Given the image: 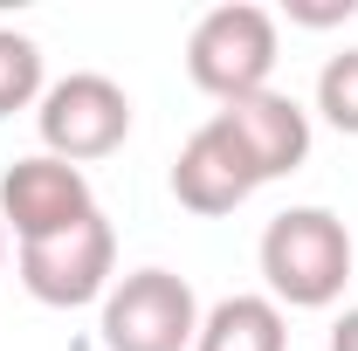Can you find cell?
Returning <instances> with one entry per match:
<instances>
[{
  "mask_svg": "<svg viewBox=\"0 0 358 351\" xmlns=\"http://www.w3.org/2000/svg\"><path fill=\"white\" fill-rule=\"evenodd\" d=\"M352 234L331 207H289V214L268 220L262 234V275H268V296L289 310H324L345 296L352 282Z\"/></svg>",
  "mask_w": 358,
  "mask_h": 351,
  "instance_id": "6da1fadb",
  "label": "cell"
},
{
  "mask_svg": "<svg viewBox=\"0 0 358 351\" xmlns=\"http://www.w3.org/2000/svg\"><path fill=\"white\" fill-rule=\"evenodd\" d=\"M268 69H275V14L255 0H227L200 14V28L186 35V76L221 103L268 89Z\"/></svg>",
  "mask_w": 358,
  "mask_h": 351,
  "instance_id": "7a4b0ae2",
  "label": "cell"
},
{
  "mask_svg": "<svg viewBox=\"0 0 358 351\" xmlns=\"http://www.w3.org/2000/svg\"><path fill=\"white\" fill-rule=\"evenodd\" d=\"M200 338L193 282L173 268H138L103 296V351H186Z\"/></svg>",
  "mask_w": 358,
  "mask_h": 351,
  "instance_id": "3957f363",
  "label": "cell"
},
{
  "mask_svg": "<svg viewBox=\"0 0 358 351\" xmlns=\"http://www.w3.org/2000/svg\"><path fill=\"white\" fill-rule=\"evenodd\" d=\"M35 124H42L48 159L83 166V159H103V152L124 145V131H131V96L110 83V76L83 69V76H62V83L42 89Z\"/></svg>",
  "mask_w": 358,
  "mask_h": 351,
  "instance_id": "277c9868",
  "label": "cell"
},
{
  "mask_svg": "<svg viewBox=\"0 0 358 351\" xmlns=\"http://www.w3.org/2000/svg\"><path fill=\"white\" fill-rule=\"evenodd\" d=\"M110 268H117V234L103 214H83L76 227H62L48 241H21V282L48 310L96 303L110 289Z\"/></svg>",
  "mask_w": 358,
  "mask_h": 351,
  "instance_id": "5b68a950",
  "label": "cell"
},
{
  "mask_svg": "<svg viewBox=\"0 0 358 351\" xmlns=\"http://www.w3.org/2000/svg\"><path fill=\"white\" fill-rule=\"evenodd\" d=\"M83 214H96V193H90L83 166H62V159H14L0 179V220L21 234V241H48L62 227H76Z\"/></svg>",
  "mask_w": 358,
  "mask_h": 351,
  "instance_id": "8992f818",
  "label": "cell"
},
{
  "mask_svg": "<svg viewBox=\"0 0 358 351\" xmlns=\"http://www.w3.org/2000/svg\"><path fill=\"white\" fill-rule=\"evenodd\" d=\"M255 186H262V179H255L248 152L234 145V131H227L221 117H207L200 131L179 145V166H173L179 207H193V214H234Z\"/></svg>",
  "mask_w": 358,
  "mask_h": 351,
  "instance_id": "52a82bcc",
  "label": "cell"
},
{
  "mask_svg": "<svg viewBox=\"0 0 358 351\" xmlns=\"http://www.w3.org/2000/svg\"><path fill=\"white\" fill-rule=\"evenodd\" d=\"M234 145L248 152V166L255 179H282L296 173L303 159H310V117H303V103L296 96H282V89H255V96H241V103H221L214 110Z\"/></svg>",
  "mask_w": 358,
  "mask_h": 351,
  "instance_id": "ba28073f",
  "label": "cell"
},
{
  "mask_svg": "<svg viewBox=\"0 0 358 351\" xmlns=\"http://www.w3.org/2000/svg\"><path fill=\"white\" fill-rule=\"evenodd\" d=\"M193 351H289L282 331V303L275 296H227L200 317Z\"/></svg>",
  "mask_w": 358,
  "mask_h": 351,
  "instance_id": "9c48e42d",
  "label": "cell"
},
{
  "mask_svg": "<svg viewBox=\"0 0 358 351\" xmlns=\"http://www.w3.org/2000/svg\"><path fill=\"white\" fill-rule=\"evenodd\" d=\"M35 96H42V48L14 28H0V117L28 110Z\"/></svg>",
  "mask_w": 358,
  "mask_h": 351,
  "instance_id": "30bf717a",
  "label": "cell"
},
{
  "mask_svg": "<svg viewBox=\"0 0 358 351\" xmlns=\"http://www.w3.org/2000/svg\"><path fill=\"white\" fill-rule=\"evenodd\" d=\"M317 110L345 138H358V48H345V55L324 62V76H317Z\"/></svg>",
  "mask_w": 358,
  "mask_h": 351,
  "instance_id": "8fae6325",
  "label": "cell"
},
{
  "mask_svg": "<svg viewBox=\"0 0 358 351\" xmlns=\"http://www.w3.org/2000/svg\"><path fill=\"white\" fill-rule=\"evenodd\" d=\"M358 0H289V21H303V28H331V21H352Z\"/></svg>",
  "mask_w": 358,
  "mask_h": 351,
  "instance_id": "7c38bea8",
  "label": "cell"
},
{
  "mask_svg": "<svg viewBox=\"0 0 358 351\" xmlns=\"http://www.w3.org/2000/svg\"><path fill=\"white\" fill-rule=\"evenodd\" d=\"M331 351H358V310H345V317L331 324Z\"/></svg>",
  "mask_w": 358,
  "mask_h": 351,
  "instance_id": "4fadbf2b",
  "label": "cell"
},
{
  "mask_svg": "<svg viewBox=\"0 0 358 351\" xmlns=\"http://www.w3.org/2000/svg\"><path fill=\"white\" fill-rule=\"evenodd\" d=\"M0 268H7V220H0Z\"/></svg>",
  "mask_w": 358,
  "mask_h": 351,
  "instance_id": "5bb4252c",
  "label": "cell"
}]
</instances>
